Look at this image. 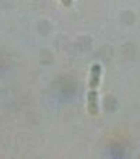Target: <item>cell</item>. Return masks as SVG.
Instances as JSON below:
<instances>
[{"instance_id": "6da1fadb", "label": "cell", "mask_w": 140, "mask_h": 159, "mask_svg": "<svg viewBox=\"0 0 140 159\" xmlns=\"http://www.w3.org/2000/svg\"><path fill=\"white\" fill-rule=\"evenodd\" d=\"M101 79V66L98 63L91 66L90 72V89H88V111L90 114H98V86Z\"/></svg>"}, {"instance_id": "7a4b0ae2", "label": "cell", "mask_w": 140, "mask_h": 159, "mask_svg": "<svg viewBox=\"0 0 140 159\" xmlns=\"http://www.w3.org/2000/svg\"><path fill=\"white\" fill-rule=\"evenodd\" d=\"M65 6H72V0H62Z\"/></svg>"}]
</instances>
